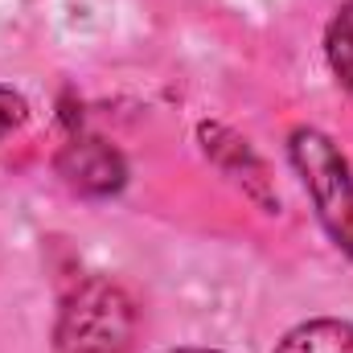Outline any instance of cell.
Segmentation results:
<instances>
[{"label":"cell","mask_w":353,"mask_h":353,"mask_svg":"<svg viewBox=\"0 0 353 353\" xmlns=\"http://www.w3.org/2000/svg\"><path fill=\"white\" fill-rule=\"evenodd\" d=\"M136 337V308L111 279H83L58 312V353H128Z\"/></svg>","instance_id":"obj_1"},{"label":"cell","mask_w":353,"mask_h":353,"mask_svg":"<svg viewBox=\"0 0 353 353\" xmlns=\"http://www.w3.org/2000/svg\"><path fill=\"white\" fill-rule=\"evenodd\" d=\"M292 161L304 176L325 230L353 255V176L337 144L312 128L292 132Z\"/></svg>","instance_id":"obj_2"},{"label":"cell","mask_w":353,"mask_h":353,"mask_svg":"<svg viewBox=\"0 0 353 353\" xmlns=\"http://www.w3.org/2000/svg\"><path fill=\"white\" fill-rule=\"evenodd\" d=\"M58 169L83 193H115L123 185V161L103 140H70Z\"/></svg>","instance_id":"obj_3"},{"label":"cell","mask_w":353,"mask_h":353,"mask_svg":"<svg viewBox=\"0 0 353 353\" xmlns=\"http://www.w3.org/2000/svg\"><path fill=\"white\" fill-rule=\"evenodd\" d=\"M275 353H353V325L350 321H308L292 329Z\"/></svg>","instance_id":"obj_4"},{"label":"cell","mask_w":353,"mask_h":353,"mask_svg":"<svg viewBox=\"0 0 353 353\" xmlns=\"http://www.w3.org/2000/svg\"><path fill=\"white\" fill-rule=\"evenodd\" d=\"M329 62H333L337 79L353 90V8H345L329 29Z\"/></svg>","instance_id":"obj_5"},{"label":"cell","mask_w":353,"mask_h":353,"mask_svg":"<svg viewBox=\"0 0 353 353\" xmlns=\"http://www.w3.org/2000/svg\"><path fill=\"white\" fill-rule=\"evenodd\" d=\"M25 119H29V103H25L17 90L0 87V140H8L12 132H21Z\"/></svg>","instance_id":"obj_6"},{"label":"cell","mask_w":353,"mask_h":353,"mask_svg":"<svg viewBox=\"0 0 353 353\" xmlns=\"http://www.w3.org/2000/svg\"><path fill=\"white\" fill-rule=\"evenodd\" d=\"M176 353H214V350H176Z\"/></svg>","instance_id":"obj_7"}]
</instances>
